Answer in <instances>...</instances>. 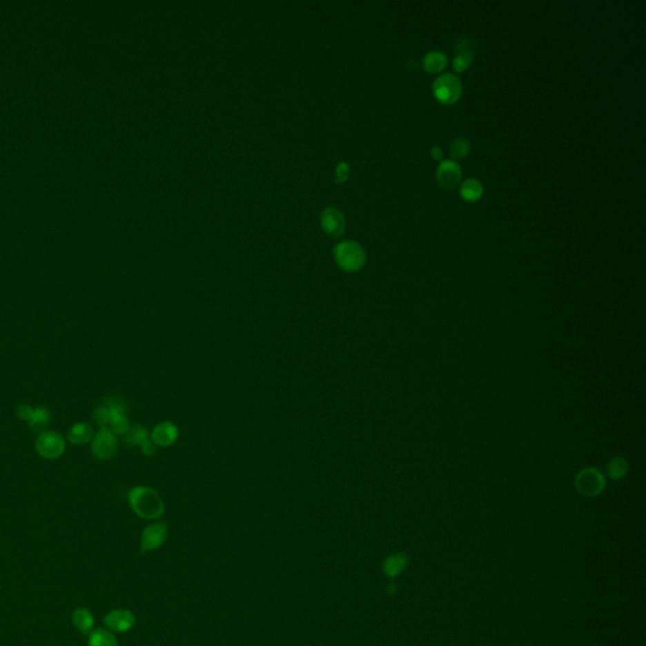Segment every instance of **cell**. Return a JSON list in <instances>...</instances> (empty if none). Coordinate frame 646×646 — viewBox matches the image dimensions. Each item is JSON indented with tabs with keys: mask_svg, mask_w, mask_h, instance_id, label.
I'll use <instances>...</instances> for the list:
<instances>
[{
	"mask_svg": "<svg viewBox=\"0 0 646 646\" xmlns=\"http://www.w3.org/2000/svg\"><path fill=\"white\" fill-rule=\"evenodd\" d=\"M433 92L442 103H456L462 95V82L457 75H441L433 82Z\"/></svg>",
	"mask_w": 646,
	"mask_h": 646,
	"instance_id": "cell-3",
	"label": "cell"
},
{
	"mask_svg": "<svg viewBox=\"0 0 646 646\" xmlns=\"http://www.w3.org/2000/svg\"><path fill=\"white\" fill-rule=\"evenodd\" d=\"M447 56L441 51H429L423 59V65L428 72H440L447 66Z\"/></svg>",
	"mask_w": 646,
	"mask_h": 646,
	"instance_id": "cell-19",
	"label": "cell"
},
{
	"mask_svg": "<svg viewBox=\"0 0 646 646\" xmlns=\"http://www.w3.org/2000/svg\"><path fill=\"white\" fill-rule=\"evenodd\" d=\"M72 624L77 632L88 636V634L94 630L95 626V617L92 612L86 607H77L72 612Z\"/></svg>",
	"mask_w": 646,
	"mask_h": 646,
	"instance_id": "cell-15",
	"label": "cell"
},
{
	"mask_svg": "<svg viewBox=\"0 0 646 646\" xmlns=\"http://www.w3.org/2000/svg\"><path fill=\"white\" fill-rule=\"evenodd\" d=\"M88 646H118V640L114 632L99 627L88 634Z\"/></svg>",
	"mask_w": 646,
	"mask_h": 646,
	"instance_id": "cell-16",
	"label": "cell"
},
{
	"mask_svg": "<svg viewBox=\"0 0 646 646\" xmlns=\"http://www.w3.org/2000/svg\"><path fill=\"white\" fill-rule=\"evenodd\" d=\"M117 435L109 429L101 428L91 441V452L100 461H109L118 453Z\"/></svg>",
	"mask_w": 646,
	"mask_h": 646,
	"instance_id": "cell-5",
	"label": "cell"
},
{
	"mask_svg": "<svg viewBox=\"0 0 646 646\" xmlns=\"http://www.w3.org/2000/svg\"><path fill=\"white\" fill-rule=\"evenodd\" d=\"M17 414L23 420H27L33 431H42L50 423V411L46 408H30L28 405H21Z\"/></svg>",
	"mask_w": 646,
	"mask_h": 646,
	"instance_id": "cell-11",
	"label": "cell"
},
{
	"mask_svg": "<svg viewBox=\"0 0 646 646\" xmlns=\"http://www.w3.org/2000/svg\"><path fill=\"white\" fill-rule=\"evenodd\" d=\"M627 469H629V464L626 462V460L621 457H616V458H612L607 464V473L609 478L618 480V478H624Z\"/></svg>",
	"mask_w": 646,
	"mask_h": 646,
	"instance_id": "cell-21",
	"label": "cell"
},
{
	"mask_svg": "<svg viewBox=\"0 0 646 646\" xmlns=\"http://www.w3.org/2000/svg\"><path fill=\"white\" fill-rule=\"evenodd\" d=\"M168 527L166 522H157L144 528L140 536V553L158 551L166 543Z\"/></svg>",
	"mask_w": 646,
	"mask_h": 646,
	"instance_id": "cell-7",
	"label": "cell"
},
{
	"mask_svg": "<svg viewBox=\"0 0 646 646\" xmlns=\"http://www.w3.org/2000/svg\"><path fill=\"white\" fill-rule=\"evenodd\" d=\"M133 511L141 519L158 520L164 515V501L159 492L148 486H135L128 493Z\"/></svg>",
	"mask_w": 646,
	"mask_h": 646,
	"instance_id": "cell-1",
	"label": "cell"
},
{
	"mask_svg": "<svg viewBox=\"0 0 646 646\" xmlns=\"http://www.w3.org/2000/svg\"><path fill=\"white\" fill-rule=\"evenodd\" d=\"M178 435H179L178 427L169 420H164L153 428L150 433V440L153 441L155 446L169 447L176 443Z\"/></svg>",
	"mask_w": 646,
	"mask_h": 646,
	"instance_id": "cell-10",
	"label": "cell"
},
{
	"mask_svg": "<svg viewBox=\"0 0 646 646\" xmlns=\"http://www.w3.org/2000/svg\"><path fill=\"white\" fill-rule=\"evenodd\" d=\"M482 192H484V186L476 178L464 179L460 187V193L462 199H467V201L480 199L482 196Z\"/></svg>",
	"mask_w": 646,
	"mask_h": 646,
	"instance_id": "cell-18",
	"label": "cell"
},
{
	"mask_svg": "<svg viewBox=\"0 0 646 646\" xmlns=\"http://www.w3.org/2000/svg\"><path fill=\"white\" fill-rule=\"evenodd\" d=\"M66 449L65 438L57 433L47 431L38 435L36 441V451L38 455L43 457L44 460H57L63 455Z\"/></svg>",
	"mask_w": 646,
	"mask_h": 646,
	"instance_id": "cell-4",
	"label": "cell"
},
{
	"mask_svg": "<svg viewBox=\"0 0 646 646\" xmlns=\"http://www.w3.org/2000/svg\"><path fill=\"white\" fill-rule=\"evenodd\" d=\"M125 435H126L125 442L129 446H139V447H141L146 442L150 440V434L148 433L147 429L141 426L133 427Z\"/></svg>",
	"mask_w": 646,
	"mask_h": 646,
	"instance_id": "cell-20",
	"label": "cell"
},
{
	"mask_svg": "<svg viewBox=\"0 0 646 646\" xmlns=\"http://www.w3.org/2000/svg\"><path fill=\"white\" fill-rule=\"evenodd\" d=\"M135 623H137L135 615L129 609H112L104 617L105 627L111 632H118V634L130 632Z\"/></svg>",
	"mask_w": 646,
	"mask_h": 646,
	"instance_id": "cell-8",
	"label": "cell"
},
{
	"mask_svg": "<svg viewBox=\"0 0 646 646\" xmlns=\"http://www.w3.org/2000/svg\"><path fill=\"white\" fill-rule=\"evenodd\" d=\"M408 563H409L408 554H405V553L390 554L382 562V571L386 574V577L394 580L405 571V568L408 567Z\"/></svg>",
	"mask_w": 646,
	"mask_h": 646,
	"instance_id": "cell-14",
	"label": "cell"
},
{
	"mask_svg": "<svg viewBox=\"0 0 646 646\" xmlns=\"http://www.w3.org/2000/svg\"><path fill=\"white\" fill-rule=\"evenodd\" d=\"M606 486L603 473L596 469H585L576 478V487L580 493L587 498L600 495Z\"/></svg>",
	"mask_w": 646,
	"mask_h": 646,
	"instance_id": "cell-6",
	"label": "cell"
},
{
	"mask_svg": "<svg viewBox=\"0 0 646 646\" xmlns=\"http://www.w3.org/2000/svg\"><path fill=\"white\" fill-rule=\"evenodd\" d=\"M336 170H337L336 175H337L338 181H344V179H346L347 176H349V170H350V168H349V166L346 164L345 162H341V163L338 164Z\"/></svg>",
	"mask_w": 646,
	"mask_h": 646,
	"instance_id": "cell-23",
	"label": "cell"
},
{
	"mask_svg": "<svg viewBox=\"0 0 646 646\" xmlns=\"http://www.w3.org/2000/svg\"><path fill=\"white\" fill-rule=\"evenodd\" d=\"M333 253L340 268H342L346 272L360 271L366 262L365 250L359 242L353 240L340 242L336 245Z\"/></svg>",
	"mask_w": 646,
	"mask_h": 646,
	"instance_id": "cell-2",
	"label": "cell"
},
{
	"mask_svg": "<svg viewBox=\"0 0 646 646\" xmlns=\"http://www.w3.org/2000/svg\"><path fill=\"white\" fill-rule=\"evenodd\" d=\"M437 181L446 188H453L462 178V169L457 162L443 159L437 167Z\"/></svg>",
	"mask_w": 646,
	"mask_h": 646,
	"instance_id": "cell-9",
	"label": "cell"
},
{
	"mask_svg": "<svg viewBox=\"0 0 646 646\" xmlns=\"http://www.w3.org/2000/svg\"><path fill=\"white\" fill-rule=\"evenodd\" d=\"M471 146L470 141L466 139V138H456V139L452 140L451 143V147H449V152H451V155L456 158V159H461L463 157L469 155L470 152Z\"/></svg>",
	"mask_w": 646,
	"mask_h": 646,
	"instance_id": "cell-22",
	"label": "cell"
},
{
	"mask_svg": "<svg viewBox=\"0 0 646 646\" xmlns=\"http://www.w3.org/2000/svg\"><path fill=\"white\" fill-rule=\"evenodd\" d=\"M473 50L475 44L469 38L461 39L456 44V57L453 59V68L456 71L461 72L470 66L473 59Z\"/></svg>",
	"mask_w": 646,
	"mask_h": 646,
	"instance_id": "cell-13",
	"label": "cell"
},
{
	"mask_svg": "<svg viewBox=\"0 0 646 646\" xmlns=\"http://www.w3.org/2000/svg\"><path fill=\"white\" fill-rule=\"evenodd\" d=\"M321 222L323 228L331 235H340L345 228L344 213L335 207H329L323 211Z\"/></svg>",
	"mask_w": 646,
	"mask_h": 646,
	"instance_id": "cell-12",
	"label": "cell"
},
{
	"mask_svg": "<svg viewBox=\"0 0 646 646\" xmlns=\"http://www.w3.org/2000/svg\"><path fill=\"white\" fill-rule=\"evenodd\" d=\"M431 152H432V155H433L434 159H441L442 157H443V150H442V148L438 147V146H434V147H432Z\"/></svg>",
	"mask_w": 646,
	"mask_h": 646,
	"instance_id": "cell-24",
	"label": "cell"
},
{
	"mask_svg": "<svg viewBox=\"0 0 646 646\" xmlns=\"http://www.w3.org/2000/svg\"><path fill=\"white\" fill-rule=\"evenodd\" d=\"M94 428L88 423H77L75 424L70 432H68V441L74 444H85L88 442L92 441L94 438Z\"/></svg>",
	"mask_w": 646,
	"mask_h": 646,
	"instance_id": "cell-17",
	"label": "cell"
}]
</instances>
